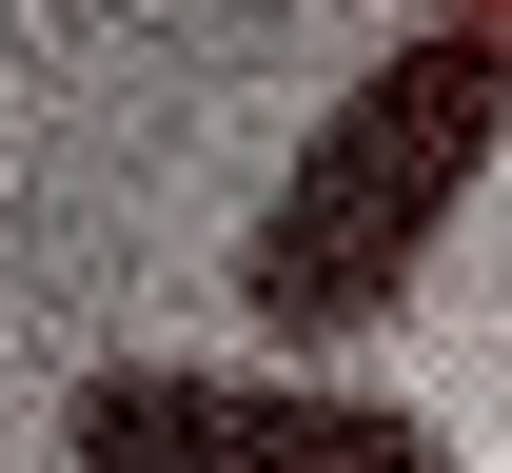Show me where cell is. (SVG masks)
Wrapping results in <instances>:
<instances>
[{"label": "cell", "instance_id": "obj_1", "mask_svg": "<svg viewBox=\"0 0 512 473\" xmlns=\"http://www.w3.org/2000/svg\"><path fill=\"white\" fill-rule=\"evenodd\" d=\"M493 138H512V20H434V40H394V60H355L316 99V138L276 158V198L237 237V316L276 336V375L394 336V296L473 217Z\"/></svg>", "mask_w": 512, "mask_h": 473}, {"label": "cell", "instance_id": "obj_2", "mask_svg": "<svg viewBox=\"0 0 512 473\" xmlns=\"http://www.w3.org/2000/svg\"><path fill=\"white\" fill-rule=\"evenodd\" d=\"M60 454L79 473H453V434L414 395H335V375H178V355H119V375H79Z\"/></svg>", "mask_w": 512, "mask_h": 473}]
</instances>
